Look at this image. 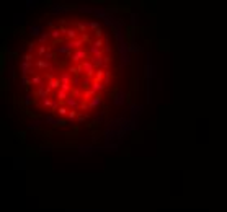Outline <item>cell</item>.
Listing matches in <instances>:
<instances>
[{"instance_id": "1", "label": "cell", "mask_w": 227, "mask_h": 212, "mask_svg": "<svg viewBox=\"0 0 227 212\" xmlns=\"http://www.w3.org/2000/svg\"><path fill=\"white\" fill-rule=\"evenodd\" d=\"M25 100L59 122H83L100 113L120 77V49L111 28L87 13L53 16L20 55Z\"/></svg>"}]
</instances>
